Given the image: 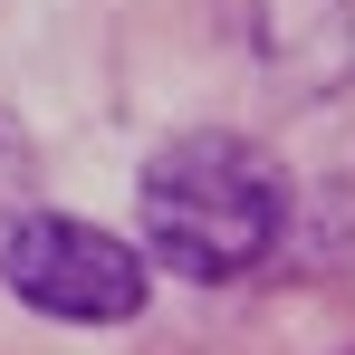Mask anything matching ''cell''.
<instances>
[{
    "label": "cell",
    "instance_id": "1",
    "mask_svg": "<svg viewBox=\"0 0 355 355\" xmlns=\"http://www.w3.org/2000/svg\"><path fill=\"white\" fill-rule=\"evenodd\" d=\"M144 250L173 279H250L288 231V182L250 135H182L144 164Z\"/></svg>",
    "mask_w": 355,
    "mask_h": 355
},
{
    "label": "cell",
    "instance_id": "3",
    "mask_svg": "<svg viewBox=\"0 0 355 355\" xmlns=\"http://www.w3.org/2000/svg\"><path fill=\"white\" fill-rule=\"evenodd\" d=\"M240 49L288 96H346L355 77V0H221Z\"/></svg>",
    "mask_w": 355,
    "mask_h": 355
},
{
    "label": "cell",
    "instance_id": "4",
    "mask_svg": "<svg viewBox=\"0 0 355 355\" xmlns=\"http://www.w3.org/2000/svg\"><path fill=\"white\" fill-rule=\"evenodd\" d=\"M0 144H10V135H0Z\"/></svg>",
    "mask_w": 355,
    "mask_h": 355
},
{
    "label": "cell",
    "instance_id": "2",
    "mask_svg": "<svg viewBox=\"0 0 355 355\" xmlns=\"http://www.w3.org/2000/svg\"><path fill=\"white\" fill-rule=\"evenodd\" d=\"M0 279L29 297L39 317H77V327H116L154 288L144 250L116 240V231H96V221H77V211H29L19 231L0 240Z\"/></svg>",
    "mask_w": 355,
    "mask_h": 355
}]
</instances>
